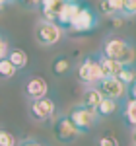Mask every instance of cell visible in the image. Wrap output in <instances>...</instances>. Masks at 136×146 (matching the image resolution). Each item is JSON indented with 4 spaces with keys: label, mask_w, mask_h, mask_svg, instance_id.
<instances>
[{
    "label": "cell",
    "mask_w": 136,
    "mask_h": 146,
    "mask_svg": "<svg viewBox=\"0 0 136 146\" xmlns=\"http://www.w3.org/2000/svg\"><path fill=\"white\" fill-rule=\"evenodd\" d=\"M103 2L109 6V10H111L113 16H117V14L123 12V2H125V0H103Z\"/></svg>",
    "instance_id": "cell-23"
},
{
    "label": "cell",
    "mask_w": 136,
    "mask_h": 146,
    "mask_svg": "<svg viewBox=\"0 0 136 146\" xmlns=\"http://www.w3.org/2000/svg\"><path fill=\"white\" fill-rule=\"evenodd\" d=\"M130 142L132 146H136V127H132V131H130Z\"/></svg>",
    "instance_id": "cell-28"
},
{
    "label": "cell",
    "mask_w": 136,
    "mask_h": 146,
    "mask_svg": "<svg viewBox=\"0 0 136 146\" xmlns=\"http://www.w3.org/2000/svg\"><path fill=\"white\" fill-rule=\"evenodd\" d=\"M8 51H10V43H8L6 35H4L2 31H0V60H2V58H6Z\"/></svg>",
    "instance_id": "cell-24"
},
{
    "label": "cell",
    "mask_w": 136,
    "mask_h": 146,
    "mask_svg": "<svg viewBox=\"0 0 136 146\" xmlns=\"http://www.w3.org/2000/svg\"><path fill=\"white\" fill-rule=\"evenodd\" d=\"M6 6H8V2H6V0H0V12H4Z\"/></svg>",
    "instance_id": "cell-29"
},
{
    "label": "cell",
    "mask_w": 136,
    "mask_h": 146,
    "mask_svg": "<svg viewBox=\"0 0 136 146\" xmlns=\"http://www.w3.org/2000/svg\"><path fill=\"white\" fill-rule=\"evenodd\" d=\"M6 58L10 60L14 66H16V70H22V68H25V66H27V62H29V56H27V53H25L23 49H20V47H10V51H8Z\"/></svg>",
    "instance_id": "cell-13"
},
{
    "label": "cell",
    "mask_w": 136,
    "mask_h": 146,
    "mask_svg": "<svg viewBox=\"0 0 136 146\" xmlns=\"http://www.w3.org/2000/svg\"><path fill=\"white\" fill-rule=\"evenodd\" d=\"M97 27V16L90 6H80L78 14L74 18V22L70 25V31L74 33H90L91 29Z\"/></svg>",
    "instance_id": "cell-7"
},
{
    "label": "cell",
    "mask_w": 136,
    "mask_h": 146,
    "mask_svg": "<svg viewBox=\"0 0 136 146\" xmlns=\"http://www.w3.org/2000/svg\"><path fill=\"white\" fill-rule=\"evenodd\" d=\"M95 146H119V138H117L115 135H109V133H105V135H101L99 138H97Z\"/></svg>",
    "instance_id": "cell-21"
},
{
    "label": "cell",
    "mask_w": 136,
    "mask_h": 146,
    "mask_svg": "<svg viewBox=\"0 0 136 146\" xmlns=\"http://www.w3.org/2000/svg\"><path fill=\"white\" fill-rule=\"evenodd\" d=\"M126 98H130V100H136V80L126 88Z\"/></svg>",
    "instance_id": "cell-27"
},
{
    "label": "cell",
    "mask_w": 136,
    "mask_h": 146,
    "mask_svg": "<svg viewBox=\"0 0 136 146\" xmlns=\"http://www.w3.org/2000/svg\"><path fill=\"white\" fill-rule=\"evenodd\" d=\"M18 146H47V144L37 140V138H23V140H18Z\"/></svg>",
    "instance_id": "cell-26"
},
{
    "label": "cell",
    "mask_w": 136,
    "mask_h": 146,
    "mask_svg": "<svg viewBox=\"0 0 136 146\" xmlns=\"http://www.w3.org/2000/svg\"><path fill=\"white\" fill-rule=\"evenodd\" d=\"M95 111H97V115H99V119L111 117V115H115V113L119 111V101L109 100V98H103L101 103L95 107Z\"/></svg>",
    "instance_id": "cell-15"
},
{
    "label": "cell",
    "mask_w": 136,
    "mask_h": 146,
    "mask_svg": "<svg viewBox=\"0 0 136 146\" xmlns=\"http://www.w3.org/2000/svg\"><path fill=\"white\" fill-rule=\"evenodd\" d=\"M123 121L125 125H128L130 129L136 127V100H128L123 103Z\"/></svg>",
    "instance_id": "cell-16"
},
{
    "label": "cell",
    "mask_w": 136,
    "mask_h": 146,
    "mask_svg": "<svg viewBox=\"0 0 136 146\" xmlns=\"http://www.w3.org/2000/svg\"><path fill=\"white\" fill-rule=\"evenodd\" d=\"M62 6H64V0H41L39 10H41V14H43V20L55 22Z\"/></svg>",
    "instance_id": "cell-11"
},
{
    "label": "cell",
    "mask_w": 136,
    "mask_h": 146,
    "mask_svg": "<svg viewBox=\"0 0 136 146\" xmlns=\"http://www.w3.org/2000/svg\"><path fill=\"white\" fill-rule=\"evenodd\" d=\"M97 62H99V66H101L103 78H107V76H117L119 70L123 68L121 62H117V60H113V58H107V56H103L101 53L97 55Z\"/></svg>",
    "instance_id": "cell-14"
},
{
    "label": "cell",
    "mask_w": 136,
    "mask_h": 146,
    "mask_svg": "<svg viewBox=\"0 0 136 146\" xmlns=\"http://www.w3.org/2000/svg\"><path fill=\"white\" fill-rule=\"evenodd\" d=\"M0 146H18L16 135L6 131V129H0Z\"/></svg>",
    "instance_id": "cell-20"
},
{
    "label": "cell",
    "mask_w": 136,
    "mask_h": 146,
    "mask_svg": "<svg viewBox=\"0 0 136 146\" xmlns=\"http://www.w3.org/2000/svg\"><path fill=\"white\" fill-rule=\"evenodd\" d=\"M16 66L12 64L8 58H2L0 60V78H4V80H10V78H14L16 76Z\"/></svg>",
    "instance_id": "cell-19"
},
{
    "label": "cell",
    "mask_w": 136,
    "mask_h": 146,
    "mask_svg": "<svg viewBox=\"0 0 136 146\" xmlns=\"http://www.w3.org/2000/svg\"><path fill=\"white\" fill-rule=\"evenodd\" d=\"M70 68H72V62H70V58L68 56H57L55 60H53V64H51V70H53V74L55 76H66L68 72H70Z\"/></svg>",
    "instance_id": "cell-17"
},
{
    "label": "cell",
    "mask_w": 136,
    "mask_h": 146,
    "mask_svg": "<svg viewBox=\"0 0 136 146\" xmlns=\"http://www.w3.org/2000/svg\"><path fill=\"white\" fill-rule=\"evenodd\" d=\"M115 78H119L126 86V88H128V86H130V84L136 80V66H134V64H132V66H123Z\"/></svg>",
    "instance_id": "cell-18"
},
{
    "label": "cell",
    "mask_w": 136,
    "mask_h": 146,
    "mask_svg": "<svg viewBox=\"0 0 136 146\" xmlns=\"http://www.w3.org/2000/svg\"><path fill=\"white\" fill-rule=\"evenodd\" d=\"M64 37V31L58 27L55 22H47L41 20L35 25V41L43 47H53Z\"/></svg>",
    "instance_id": "cell-5"
},
{
    "label": "cell",
    "mask_w": 136,
    "mask_h": 146,
    "mask_svg": "<svg viewBox=\"0 0 136 146\" xmlns=\"http://www.w3.org/2000/svg\"><path fill=\"white\" fill-rule=\"evenodd\" d=\"M101 55L121 62L123 66L136 64V47L125 37H107L101 45Z\"/></svg>",
    "instance_id": "cell-1"
},
{
    "label": "cell",
    "mask_w": 136,
    "mask_h": 146,
    "mask_svg": "<svg viewBox=\"0 0 136 146\" xmlns=\"http://www.w3.org/2000/svg\"><path fill=\"white\" fill-rule=\"evenodd\" d=\"M29 117L37 121V123H45L57 117V103L55 100H51L49 96L41 98V100L29 101Z\"/></svg>",
    "instance_id": "cell-6"
},
{
    "label": "cell",
    "mask_w": 136,
    "mask_h": 146,
    "mask_svg": "<svg viewBox=\"0 0 136 146\" xmlns=\"http://www.w3.org/2000/svg\"><path fill=\"white\" fill-rule=\"evenodd\" d=\"M53 136L58 144H72L74 140H78L80 131L72 125L68 115H57L53 121Z\"/></svg>",
    "instance_id": "cell-4"
},
{
    "label": "cell",
    "mask_w": 136,
    "mask_h": 146,
    "mask_svg": "<svg viewBox=\"0 0 136 146\" xmlns=\"http://www.w3.org/2000/svg\"><path fill=\"white\" fill-rule=\"evenodd\" d=\"M68 119L72 121V125L76 127L80 131V135H86V133H90L93 127H97V123L101 121L99 119V115L95 109H91V107H86V105H74L70 111H68Z\"/></svg>",
    "instance_id": "cell-2"
},
{
    "label": "cell",
    "mask_w": 136,
    "mask_h": 146,
    "mask_svg": "<svg viewBox=\"0 0 136 146\" xmlns=\"http://www.w3.org/2000/svg\"><path fill=\"white\" fill-rule=\"evenodd\" d=\"M23 94L29 101L41 100L49 94V84L43 76H31V78H27L25 86H23Z\"/></svg>",
    "instance_id": "cell-9"
},
{
    "label": "cell",
    "mask_w": 136,
    "mask_h": 146,
    "mask_svg": "<svg viewBox=\"0 0 136 146\" xmlns=\"http://www.w3.org/2000/svg\"><path fill=\"white\" fill-rule=\"evenodd\" d=\"M97 90L103 94V98H109V100H115V101L126 98V86L119 78H115V76L103 78L97 84Z\"/></svg>",
    "instance_id": "cell-8"
},
{
    "label": "cell",
    "mask_w": 136,
    "mask_h": 146,
    "mask_svg": "<svg viewBox=\"0 0 136 146\" xmlns=\"http://www.w3.org/2000/svg\"><path fill=\"white\" fill-rule=\"evenodd\" d=\"M64 2H80V0H64Z\"/></svg>",
    "instance_id": "cell-31"
},
{
    "label": "cell",
    "mask_w": 136,
    "mask_h": 146,
    "mask_svg": "<svg viewBox=\"0 0 136 146\" xmlns=\"http://www.w3.org/2000/svg\"><path fill=\"white\" fill-rule=\"evenodd\" d=\"M6 2H8V4H14V2H18V0H6Z\"/></svg>",
    "instance_id": "cell-30"
},
{
    "label": "cell",
    "mask_w": 136,
    "mask_h": 146,
    "mask_svg": "<svg viewBox=\"0 0 136 146\" xmlns=\"http://www.w3.org/2000/svg\"><path fill=\"white\" fill-rule=\"evenodd\" d=\"M78 80L84 86H97L103 80L101 66L97 62V56H84L82 62L78 64Z\"/></svg>",
    "instance_id": "cell-3"
},
{
    "label": "cell",
    "mask_w": 136,
    "mask_h": 146,
    "mask_svg": "<svg viewBox=\"0 0 136 146\" xmlns=\"http://www.w3.org/2000/svg\"><path fill=\"white\" fill-rule=\"evenodd\" d=\"M25 10H39L41 6V0H18Z\"/></svg>",
    "instance_id": "cell-25"
},
{
    "label": "cell",
    "mask_w": 136,
    "mask_h": 146,
    "mask_svg": "<svg viewBox=\"0 0 136 146\" xmlns=\"http://www.w3.org/2000/svg\"><path fill=\"white\" fill-rule=\"evenodd\" d=\"M101 100H103V94L97 90V86H86L84 96H82V105L95 109V107L101 103Z\"/></svg>",
    "instance_id": "cell-12"
},
{
    "label": "cell",
    "mask_w": 136,
    "mask_h": 146,
    "mask_svg": "<svg viewBox=\"0 0 136 146\" xmlns=\"http://www.w3.org/2000/svg\"><path fill=\"white\" fill-rule=\"evenodd\" d=\"M80 6H82L80 2H64V6L60 8L57 20H55V23H57L62 31L70 29V25H72V22H74V18H76V14H78Z\"/></svg>",
    "instance_id": "cell-10"
},
{
    "label": "cell",
    "mask_w": 136,
    "mask_h": 146,
    "mask_svg": "<svg viewBox=\"0 0 136 146\" xmlns=\"http://www.w3.org/2000/svg\"><path fill=\"white\" fill-rule=\"evenodd\" d=\"M121 16H125V18L136 16V0H125V2H123V12H121Z\"/></svg>",
    "instance_id": "cell-22"
}]
</instances>
